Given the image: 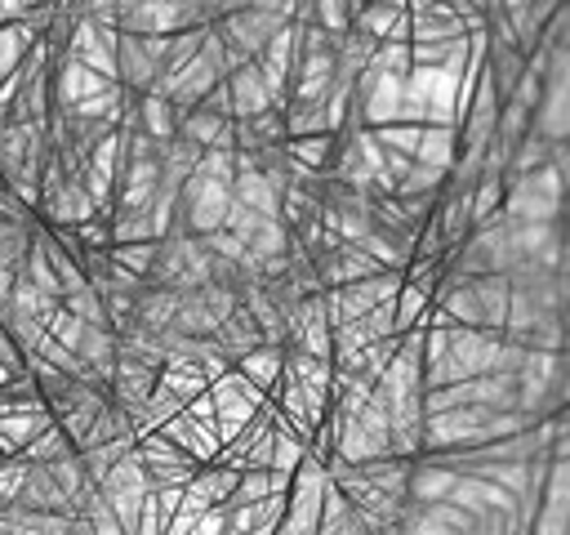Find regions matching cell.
Instances as JSON below:
<instances>
[{"instance_id": "1", "label": "cell", "mask_w": 570, "mask_h": 535, "mask_svg": "<svg viewBox=\"0 0 570 535\" xmlns=\"http://www.w3.org/2000/svg\"><path fill=\"white\" fill-rule=\"evenodd\" d=\"M330 486L325 459L303 450L298 468L289 473V490H285V513H281V535H312L316 531V513H321V495Z\"/></svg>"}, {"instance_id": "2", "label": "cell", "mask_w": 570, "mask_h": 535, "mask_svg": "<svg viewBox=\"0 0 570 535\" xmlns=\"http://www.w3.org/2000/svg\"><path fill=\"white\" fill-rule=\"evenodd\" d=\"M205 392H209V401H214V432H218V446L227 441V437H236V428L263 406V388L258 383H249L236 366L232 370H223L218 379H209L205 383Z\"/></svg>"}, {"instance_id": "3", "label": "cell", "mask_w": 570, "mask_h": 535, "mask_svg": "<svg viewBox=\"0 0 570 535\" xmlns=\"http://www.w3.org/2000/svg\"><path fill=\"white\" fill-rule=\"evenodd\" d=\"M294 62H298V22H285V27H276V31L267 36L263 54L254 58V67H258V76H263V85H267V94H272V107H281V111H285V103H289Z\"/></svg>"}, {"instance_id": "4", "label": "cell", "mask_w": 570, "mask_h": 535, "mask_svg": "<svg viewBox=\"0 0 570 535\" xmlns=\"http://www.w3.org/2000/svg\"><path fill=\"white\" fill-rule=\"evenodd\" d=\"M534 535H566L570 531V459H548V477L539 486V508L530 517Z\"/></svg>"}, {"instance_id": "5", "label": "cell", "mask_w": 570, "mask_h": 535, "mask_svg": "<svg viewBox=\"0 0 570 535\" xmlns=\"http://www.w3.org/2000/svg\"><path fill=\"white\" fill-rule=\"evenodd\" d=\"M134 450H138V459H142V468H147V477H151V486H178V481H187V477L196 473V464H200V459L183 455L165 432L138 437Z\"/></svg>"}, {"instance_id": "6", "label": "cell", "mask_w": 570, "mask_h": 535, "mask_svg": "<svg viewBox=\"0 0 570 535\" xmlns=\"http://www.w3.org/2000/svg\"><path fill=\"white\" fill-rule=\"evenodd\" d=\"M107 85H111L107 76H98L94 67H85V62L71 58V54L53 58V67H49V98H53V107H71L76 98L98 94V89H107Z\"/></svg>"}, {"instance_id": "7", "label": "cell", "mask_w": 570, "mask_h": 535, "mask_svg": "<svg viewBox=\"0 0 570 535\" xmlns=\"http://www.w3.org/2000/svg\"><path fill=\"white\" fill-rule=\"evenodd\" d=\"M312 263H316V276H321V290L325 285H347V281H361V276H370V272H379V263L356 245V241H338L334 250H321V254H312Z\"/></svg>"}, {"instance_id": "8", "label": "cell", "mask_w": 570, "mask_h": 535, "mask_svg": "<svg viewBox=\"0 0 570 535\" xmlns=\"http://www.w3.org/2000/svg\"><path fill=\"white\" fill-rule=\"evenodd\" d=\"M156 370L160 366H147L138 357H120L116 352V366H111V379H107V397L116 406H125V410H138L156 388Z\"/></svg>"}, {"instance_id": "9", "label": "cell", "mask_w": 570, "mask_h": 535, "mask_svg": "<svg viewBox=\"0 0 570 535\" xmlns=\"http://www.w3.org/2000/svg\"><path fill=\"white\" fill-rule=\"evenodd\" d=\"M160 76V62L142 49V40L134 31H116V80L134 94H147Z\"/></svg>"}, {"instance_id": "10", "label": "cell", "mask_w": 570, "mask_h": 535, "mask_svg": "<svg viewBox=\"0 0 570 535\" xmlns=\"http://www.w3.org/2000/svg\"><path fill=\"white\" fill-rule=\"evenodd\" d=\"M156 432H165L183 455H191V459H214V450H218V432H214V424H200V419H191L187 410H174Z\"/></svg>"}, {"instance_id": "11", "label": "cell", "mask_w": 570, "mask_h": 535, "mask_svg": "<svg viewBox=\"0 0 570 535\" xmlns=\"http://www.w3.org/2000/svg\"><path fill=\"white\" fill-rule=\"evenodd\" d=\"M214 343H218V352H223L227 361H236V357H245L249 348H258V343H267V339H263L258 321L249 317V308L236 303V308L214 325Z\"/></svg>"}, {"instance_id": "12", "label": "cell", "mask_w": 570, "mask_h": 535, "mask_svg": "<svg viewBox=\"0 0 570 535\" xmlns=\"http://www.w3.org/2000/svg\"><path fill=\"white\" fill-rule=\"evenodd\" d=\"M454 477H459V468H450V464H441V459H428V455H414L410 481H405V499H414V504L445 499L450 486H454Z\"/></svg>"}, {"instance_id": "13", "label": "cell", "mask_w": 570, "mask_h": 535, "mask_svg": "<svg viewBox=\"0 0 570 535\" xmlns=\"http://www.w3.org/2000/svg\"><path fill=\"white\" fill-rule=\"evenodd\" d=\"M178 134L191 138L196 147H227V152H236L232 120L218 116V111H209V107H187V111H178Z\"/></svg>"}, {"instance_id": "14", "label": "cell", "mask_w": 570, "mask_h": 535, "mask_svg": "<svg viewBox=\"0 0 570 535\" xmlns=\"http://www.w3.org/2000/svg\"><path fill=\"white\" fill-rule=\"evenodd\" d=\"M352 31L370 36V40H410V13L405 9H387L379 0H365L352 13Z\"/></svg>"}, {"instance_id": "15", "label": "cell", "mask_w": 570, "mask_h": 535, "mask_svg": "<svg viewBox=\"0 0 570 535\" xmlns=\"http://www.w3.org/2000/svg\"><path fill=\"white\" fill-rule=\"evenodd\" d=\"M370 531V522L352 508V499L330 481L325 495H321V513H316V531L312 535H361Z\"/></svg>"}, {"instance_id": "16", "label": "cell", "mask_w": 570, "mask_h": 535, "mask_svg": "<svg viewBox=\"0 0 570 535\" xmlns=\"http://www.w3.org/2000/svg\"><path fill=\"white\" fill-rule=\"evenodd\" d=\"M232 138L240 152H254L263 143H285V111L281 107H263L254 116H236L232 120Z\"/></svg>"}, {"instance_id": "17", "label": "cell", "mask_w": 570, "mask_h": 535, "mask_svg": "<svg viewBox=\"0 0 570 535\" xmlns=\"http://www.w3.org/2000/svg\"><path fill=\"white\" fill-rule=\"evenodd\" d=\"M223 80H227V94H232V116H254V111L272 107V94H267V85H263L254 62L232 67Z\"/></svg>"}, {"instance_id": "18", "label": "cell", "mask_w": 570, "mask_h": 535, "mask_svg": "<svg viewBox=\"0 0 570 535\" xmlns=\"http://www.w3.org/2000/svg\"><path fill=\"white\" fill-rule=\"evenodd\" d=\"M40 223H80V218H89L94 214V201H89V192L80 187V178H67L49 201H40Z\"/></svg>"}, {"instance_id": "19", "label": "cell", "mask_w": 570, "mask_h": 535, "mask_svg": "<svg viewBox=\"0 0 570 535\" xmlns=\"http://www.w3.org/2000/svg\"><path fill=\"white\" fill-rule=\"evenodd\" d=\"M13 504H22V508H49V513H71L62 486L53 481V473L45 464H27V477H22V490H18Z\"/></svg>"}, {"instance_id": "20", "label": "cell", "mask_w": 570, "mask_h": 535, "mask_svg": "<svg viewBox=\"0 0 570 535\" xmlns=\"http://www.w3.org/2000/svg\"><path fill=\"white\" fill-rule=\"evenodd\" d=\"M468 285H472V299H476V308H481V321H485V330H499L503 325V312H508V272H476V276H468Z\"/></svg>"}, {"instance_id": "21", "label": "cell", "mask_w": 570, "mask_h": 535, "mask_svg": "<svg viewBox=\"0 0 570 535\" xmlns=\"http://www.w3.org/2000/svg\"><path fill=\"white\" fill-rule=\"evenodd\" d=\"M174 308H178V290H169V285H142L138 299H134V325L160 334V330H169Z\"/></svg>"}, {"instance_id": "22", "label": "cell", "mask_w": 570, "mask_h": 535, "mask_svg": "<svg viewBox=\"0 0 570 535\" xmlns=\"http://www.w3.org/2000/svg\"><path fill=\"white\" fill-rule=\"evenodd\" d=\"M76 357L107 383L111 379V366H116V330L111 325H85V334H80V343H76Z\"/></svg>"}, {"instance_id": "23", "label": "cell", "mask_w": 570, "mask_h": 535, "mask_svg": "<svg viewBox=\"0 0 570 535\" xmlns=\"http://www.w3.org/2000/svg\"><path fill=\"white\" fill-rule=\"evenodd\" d=\"M214 325H218V317H214V308L205 303V294H200V290H183V294H178V308H174L169 330L191 334V339H209V334H214Z\"/></svg>"}, {"instance_id": "24", "label": "cell", "mask_w": 570, "mask_h": 535, "mask_svg": "<svg viewBox=\"0 0 570 535\" xmlns=\"http://www.w3.org/2000/svg\"><path fill=\"white\" fill-rule=\"evenodd\" d=\"M410 464H414V459H405V455H370V459H361V464H356V473H361V477H370V481H374L379 490H387L392 499H405Z\"/></svg>"}, {"instance_id": "25", "label": "cell", "mask_w": 570, "mask_h": 535, "mask_svg": "<svg viewBox=\"0 0 570 535\" xmlns=\"http://www.w3.org/2000/svg\"><path fill=\"white\" fill-rule=\"evenodd\" d=\"M285 348V374L289 379H298L303 388H312V392H330V374H334V361L330 357H312V352H303V348H294V343H281Z\"/></svg>"}, {"instance_id": "26", "label": "cell", "mask_w": 570, "mask_h": 535, "mask_svg": "<svg viewBox=\"0 0 570 535\" xmlns=\"http://www.w3.org/2000/svg\"><path fill=\"white\" fill-rule=\"evenodd\" d=\"M138 129H147L151 138L169 143V138L178 134V111H174V103H169L165 94H156V89L138 94Z\"/></svg>"}, {"instance_id": "27", "label": "cell", "mask_w": 570, "mask_h": 535, "mask_svg": "<svg viewBox=\"0 0 570 535\" xmlns=\"http://www.w3.org/2000/svg\"><path fill=\"white\" fill-rule=\"evenodd\" d=\"M281 147H285V156H294V160H303V165H312V169L330 174V160H334L338 134H330V129H316V134H294V138H285Z\"/></svg>"}, {"instance_id": "28", "label": "cell", "mask_w": 570, "mask_h": 535, "mask_svg": "<svg viewBox=\"0 0 570 535\" xmlns=\"http://www.w3.org/2000/svg\"><path fill=\"white\" fill-rule=\"evenodd\" d=\"M454 156H459V129H454V125H423V129H419L414 160L450 169V165H454Z\"/></svg>"}, {"instance_id": "29", "label": "cell", "mask_w": 570, "mask_h": 535, "mask_svg": "<svg viewBox=\"0 0 570 535\" xmlns=\"http://www.w3.org/2000/svg\"><path fill=\"white\" fill-rule=\"evenodd\" d=\"M281 361H285V348H281V343H258V348H249L245 357H236L232 366H236L249 383H258V388L267 392V388L281 379Z\"/></svg>"}, {"instance_id": "30", "label": "cell", "mask_w": 570, "mask_h": 535, "mask_svg": "<svg viewBox=\"0 0 570 535\" xmlns=\"http://www.w3.org/2000/svg\"><path fill=\"white\" fill-rule=\"evenodd\" d=\"M548 156H552V143H548L539 129H525V134L512 143V152H508V169H503V183H512V178H521V174H530V169L548 165Z\"/></svg>"}, {"instance_id": "31", "label": "cell", "mask_w": 570, "mask_h": 535, "mask_svg": "<svg viewBox=\"0 0 570 535\" xmlns=\"http://www.w3.org/2000/svg\"><path fill=\"white\" fill-rule=\"evenodd\" d=\"M503 192H508V183H503V174H481V178L472 183V192H468V210H472V227H481V223H490V218L499 214V205H503Z\"/></svg>"}, {"instance_id": "32", "label": "cell", "mask_w": 570, "mask_h": 535, "mask_svg": "<svg viewBox=\"0 0 570 535\" xmlns=\"http://www.w3.org/2000/svg\"><path fill=\"white\" fill-rule=\"evenodd\" d=\"M445 174L450 169H441V165H423V160H410V169L396 178V187H392V196H419V192H441L445 187Z\"/></svg>"}, {"instance_id": "33", "label": "cell", "mask_w": 570, "mask_h": 535, "mask_svg": "<svg viewBox=\"0 0 570 535\" xmlns=\"http://www.w3.org/2000/svg\"><path fill=\"white\" fill-rule=\"evenodd\" d=\"M120 152H125V134H120V129H107L102 138L89 143V160H85V165H94V169H102L107 178H116V174H120Z\"/></svg>"}, {"instance_id": "34", "label": "cell", "mask_w": 570, "mask_h": 535, "mask_svg": "<svg viewBox=\"0 0 570 535\" xmlns=\"http://www.w3.org/2000/svg\"><path fill=\"white\" fill-rule=\"evenodd\" d=\"M67 450H76V446H71V437H67L58 424H49V428H40V432H36V441H27V446H22V459L45 464V459H58V455H67Z\"/></svg>"}, {"instance_id": "35", "label": "cell", "mask_w": 570, "mask_h": 535, "mask_svg": "<svg viewBox=\"0 0 570 535\" xmlns=\"http://www.w3.org/2000/svg\"><path fill=\"white\" fill-rule=\"evenodd\" d=\"M281 513H285V495L281 490H267L263 499H249V535H276Z\"/></svg>"}, {"instance_id": "36", "label": "cell", "mask_w": 570, "mask_h": 535, "mask_svg": "<svg viewBox=\"0 0 570 535\" xmlns=\"http://www.w3.org/2000/svg\"><path fill=\"white\" fill-rule=\"evenodd\" d=\"M316 129H330L325 125V103H289L285 107V138L294 134H316ZM334 134V129H330Z\"/></svg>"}, {"instance_id": "37", "label": "cell", "mask_w": 570, "mask_h": 535, "mask_svg": "<svg viewBox=\"0 0 570 535\" xmlns=\"http://www.w3.org/2000/svg\"><path fill=\"white\" fill-rule=\"evenodd\" d=\"M107 254H111L120 268H129V272H138V276L147 281L151 259H156V241H116V245H107Z\"/></svg>"}, {"instance_id": "38", "label": "cell", "mask_w": 570, "mask_h": 535, "mask_svg": "<svg viewBox=\"0 0 570 535\" xmlns=\"http://www.w3.org/2000/svg\"><path fill=\"white\" fill-rule=\"evenodd\" d=\"M383 147H392V152H405V156H414V147H419V129L423 125H410V120H387V125H365Z\"/></svg>"}, {"instance_id": "39", "label": "cell", "mask_w": 570, "mask_h": 535, "mask_svg": "<svg viewBox=\"0 0 570 535\" xmlns=\"http://www.w3.org/2000/svg\"><path fill=\"white\" fill-rule=\"evenodd\" d=\"M116 241H156L147 210H111V245Z\"/></svg>"}, {"instance_id": "40", "label": "cell", "mask_w": 570, "mask_h": 535, "mask_svg": "<svg viewBox=\"0 0 570 535\" xmlns=\"http://www.w3.org/2000/svg\"><path fill=\"white\" fill-rule=\"evenodd\" d=\"M370 67L374 71H392V76H405L410 71V40H374Z\"/></svg>"}, {"instance_id": "41", "label": "cell", "mask_w": 570, "mask_h": 535, "mask_svg": "<svg viewBox=\"0 0 570 535\" xmlns=\"http://www.w3.org/2000/svg\"><path fill=\"white\" fill-rule=\"evenodd\" d=\"M196 174H205L214 183H232L236 178V152H227V147H200Z\"/></svg>"}, {"instance_id": "42", "label": "cell", "mask_w": 570, "mask_h": 535, "mask_svg": "<svg viewBox=\"0 0 570 535\" xmlns=\"http://www.w3.org/2000/svg\"><path fill=\"white\" fill-rule=\"evenodd\" d=\"M62 308L76 312L80 321H94V325H107V312H102V294L94 285H80L71 294H62Z\"/></svg>"}, {"instance_id": "43", "label": "cell", "mask_w": 570, "mask_h": 535, "mask_svg": "<svg viewBox=\"0 0 570 535\" xmlns=\"http://www.w3.org/2000/svg\"><path fill=\"white\" fill-rule=\"evenodd\" d=\"M392 303H396V334H401V330H410V325L423 317L428 294H423V290H414L410 281H401V290H396V299H392Z\"/></svg>"}, {"instance_id": "44", "label": "cell", "mask_w": 570, "mask_h": 535, "mask_svg": "<svg viewBox=\"0 0 570 535\" xmlns=\"http://www.w3.org/2000/svg\"><path fill=\"white\" fill-rule=\"evenodd\" d=\"M85 325H89V321H80L76 312H67V308L58 303V308H53V317L45 321V334H53L58 343H67V348L76 352V343H80V334H85Z\"/></svg>"}, {"instance_id": "45", "label": "cell", "mask_w": 570, "mask_h": 535, "mask_svg": "<svg viewBox=\"0 0 570 535\" xmlns=\"http://www.w3.org/2000/svg\"><path fill=\"white\" fill-rule=\"evenodd\" d=\"M80 513L89 517V526H94V535H125L120 531V522H116V513H111V504H107V495L102 490H94L85 504H80Z\"/></svg>"}, {"instance_id": "46", "label": "cell", "mask_w": 570, "mask_h": 535, "mask_svg": "<svg viewBox=\"0 0 570 535\" xmlns=\"http://www.w3.org/2000/svg\"><path fill=\"white\" fill-rule=\"evenodd\" d=\"M76 241L89 245V250H107V245H111V214L94 210L89 218H80V223H76Z\"/></svg>"}, {"instance_id": "47", "label": "cell", "mask_w": 570, "mask_h": 535, "mask_svg": "<svg viewBox=\"0 0 570 535\" xmlns=\"http://www.w3.org/2000/svg\"><path fill=\"white\" fill-rule=\"evenodd\" d=\"M312 22L334 31V36L352 31V0H316V18Z\"/></svg>"}, {"instance_id": "48", "label": "cell", "mask_w": 570, "mask_h": 535, "mask_svg": "<svg viewBox=\"0 0 570 535\" xmlns=\"http://www.w3.org/2000/svg\"><path fill=\"white\" fill-rule=\"evenodd\" d=\"M200 245H205L209 254H218V259H232V263H240V268H245V241H240V236H232L227 227H214V232H205V236H200Z\"/></svg>"}, {"instance_id": "49", "label": "cell", "mask_w": 570, "mask_h": 535, "mask_svg": "<svg viewBox=\"0 0 570 535\" xmlns=\"http://www.w3.org/2000/svg\"><path fill=\"white\" fill-rule=\"evenodd\" d=\"M27 464H31V459H22V455H4V459H0V504H13V499H18L22 477H27Z\"/></svg>"}, {"instance_id": "50", "label": "cell", "mask_w": 570, "mask_h": 535, "mask_svg": "<svg viewBox=\"0 0 570 535\" xmlns=\"http://www.w3.org/2000/svg\"><path fill=\"white\" fill-rule=\"evenodd\" d=\"M258 223H263V214H258V210H249V205H240V201L232 196V205H227V214H223V227H227L232 236H240V241H245Z\"/></svg>"}, {"instance_id": "51", "label": "cell", "mask_w": 570, "mask_h": 535, "mask_svg": "<svg viewBox=\"0 0 570 535\" xmlns=\"http://www.w3.org/2000/svg\"><path fill=\"white\" fill-rule=\"evenodd\" d=\"M196 107H209V111H218V116L236 120V116H232V94H227V80H218V85H214V89H209V94H205Z\"/></svg>"}, {"instance_id": "52", "label": "cell", "mask_w": 570, "mask_h": 535, "mask_svg": "<svg viewBox=\"0 0 570 535\" xmlns=\"http://www.w3.org/2000/svg\"><path fill=\"white\" fill-rule=\"evenodd\" d=\"M0 366L9 370V374H22L27 366H22V352H18V343L4 334V325H0Z\"/></svg>"}, {"instance_id": "53", "label": "cell", "mask_w": 570, "mask_h": 535, "mask_svg": "<svg viewBox=\"0 0 570 535\" xmlns=\"http://www.w3.org/2000/svg\"><path fill=\"white\" fill-rule=\"evenodd\" d=\"M183 410H187L191 419H200V424H214V401H209V392H205V388H200L196 397H187V401H183Z\"/></svg>"}, {"instance_id": "54", "label": "cell", "mask_w": 570, "mask_h": 535, "mask_svg": "<svg viewBox=\"0 0 570 535\" xmlns=\"http://www.w3.org/2000/svg\"><path fill=\"white\" fill-rule=\"evenodd\" d=\"M223 370H232V361H227V357L218 352V343H214V348L200 357V374H205V383H209V379H218Z\"/></svg>"}, {"instance_id": "55", "label": "cell", "mask_w": 570, "mask_h": 535, "mask_svg": "<svg viewBox=\"0 0 570 535\" xmlns=\"http://www.w3.org/2000/svg\"><path fill=\"white\" fill-rule=\"evenodd\" d=\"M22 9H27V0H0V13H4V18H18Z\"/></svg>"}, {"instance_id": "56", "label": "cell", "mask_w": 570, "mask_h": 535, "mask_svg": "<svg viewBox=\"0 0 570 535\" xmlns=\"http://www.w3.org/2000/svg\"><path fill=\"white\" fill-rule=\"evenodd\" d=\"M134 4H142V0H116V13H125V9H134Z\"/></svg>"}, {"instance_id": "57", "label": "cell", "mask_w": 570, "mask_h": 535, "mask_svg": "<svg viewBox=\"0 0 570 535\" xmlns=\"http://www.w3.org/2000/svg\"><path fill=\"white\" fill-rule=\"evenodd\" d=\"M379 4H387V9H405V0H379Z\"/></svg>"}, {"instance_id": "58", "label": "cell", "mask_w": 570, "mask_h": 535, "mask_svg": "<svg viewBox=\"0 0 570 535\" xmlns=\"http://www.w3.org/2000/svg\"><path fill=\"white\" fill-rule=\"evenodd\" d=\"M9 379H13V374H9V370H4V366H0V383H9Z\"/></svg>"}, {"instance_id": "59", "label": "cell", "mask_w": 570, "mask_h": 535, "mask_svg": "<svg viewBox=\"0 0 570 535\" xmlns=\"http://www.w3.org/2000/svg\"><path fill=\"white\" fill-rule=\"evenodd\" d=\"M27 4H45V0H27Z\"/></svg>"}]
</instances>
